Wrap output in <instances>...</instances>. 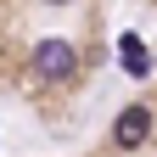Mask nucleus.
<instances>
[{
    "instance_id": "obj_1",
    "label": "nucleus",
    "mask_w": 157,
    "mask_h": 157,
    "mask_svg": "<svg viewBox=\"0 0 157 157\" xmlns=\"http://www.w3.org/2000/svg\"><path fill=\"white\" fill-rule=\"evenodd\" d=\"M34 67H39V78H67L78 67V56H73L67 39H39L34 45Z\"/></svg>"
},
{
    "instance_id": "obj_2",
    "label": "nucleus",
    "mask_w": 157,
    "mask_h": 157,
    "mask_svg": "<svg viewBox=\"0 0 157 157\" xmlns=\"http://www.w3.org/2000/svg\"><path fill=\"white\" fill-rule=\"evenodd\" d=\"M146 129H151V112H146V107H124L118 124H112V140L124 146V151H135V146L146 140Z\"/></svg>"
},
{
    "instance_id": "obj_3",
    "label": "nucleus",
    "mask_w": 157,
    "mask_h": 157,
    "mask_svg": "<svg viewBox=\"0 0 157 157\" xmlns=\"http://www.w3.org/2000/svg\"><path fill=\"white\" fill-rule=\"evenodd\" d=\"M124 62H129L135 78H146V73H151V62H146V51H140V39H135V34H124Z\"/></svg>"
}]
</instances>
